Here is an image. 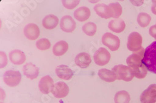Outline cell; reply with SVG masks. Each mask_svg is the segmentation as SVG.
<instances>
[{"label": "cell", "instance_id": "10", "mask_svg": "<svg viewBox=\"0 0 156 103\" xmlns=\"http://www.w3.org/2000/svg\"><path fill=\"white\" fill-rule=\"evenodd\" d=\"M55 84L53 78L49 75L44 76L41 78L39 82V88L40 91L45 95H48L51 92Z\"/></svg>", "mask_w": 156, "mask_h": 103}, {"label": "cell", "instance_id": "15", "mask_svg": "<svg viewBox=\"0 0 156 103\" xmlns=\"http://www.w3.org/2000/svg\"><path fill=\"white\" fill-rule=\"evenodd\" d=\"M94 9L96 14L102 18L109 19L112 18V12L109 6L105 4H98L94 6Z\"/></svg>", "mask_w": 156, "mask_h": 103}, {"label": "cell", "instance_id": "12", "mask_svg": "<svg viewBox=\"0 0 156 103\" xmlns=\"http://www.w3.org/2000/svg\"><path fill=\"white\" fill-rule=\"evenodd\" d=\"M60 28L65 32H73L76 28V23L70 16H63L60 21Z\"/></svg>", "mask_w": 156, "mask_h": 103}, {"label": "cell", "instance_id": "32", "mask_svg": "<svg viewBox=\"0 0 156 103\" xmlns=\"http://www.w3.org/2000/svg\"><path fill=\"white\" fill-rule=\"evenodd\" d=\"M155 40H156V37H155Z\"/></svg>", "mask_w": 156, "mask_h": 103}, {"label": "cell", "instance_id": "25", "mask_svg": "<svg viewBox=\"0 0 156 103\" xmlns=\"http://www.w3.org/2000/svg\"><path fill=\"white\" fill-rule=\"evenodd\" d=\"M83 32L88 36H93L97 31L96 24L94 22H89L83 26Z\"/></svg>", "mask_w": 156, "mask_h": 103}, {"label": "cell", "instance_id": "11", "mask_svg": "<svg viewBox=\"0 0 156 103\" xmlns=\"http://www.w3.org/2000/svg\"><path fill=\"white\" fill-rule=\"evenodd\" d=\"M40 31L39 27L35 24L30 23L27 24L24 27V36L27 37L28 39L34 41L40 36Z\"/></svg>", "mask_w": 156, "mask_h": 103}, {"label": "cell", "instance_id": "19", "mask_svg": "<svg viewBox=\"0 0 156 103\" xmlns=\"http://www.w3.org/2000/svg\"><path fill=\"white\" fill-rule=\"evenodd\" d=\"M109 29L116 33H121L126 28L125 22L121 19H115L111 20L108 25Z\"/></svg>", "mask_w": 156, "mask_h": 103}, {"label": "cell", "instance_id": "14", "mask_svg": "<svg viewBox=\"0 0 156 103\" xmlns=\"http://www.w3.org/2000/svg\"><path fill=\"white\" fill-rule=\"evenodd\" d=\"M56 73L60 79L64 80H69L73 76V70L67 65H59L56 68Z\"/></svg>", "mask_w": 156, "mask_h": 103}, {"label": "cell", "instance_id": "6", "mask_svg": "<svg viewBox=\"0 0 156 103\" xmlns=\"http://www.w3.org/2000/svg\"><path fill=\"white\" fill-rule=\"evenodd\" d=\"M102 42L111 51L118 50L121 44L119 38L110 32H107L103 35L102 37Z\"/></svg>", "mask_w": 156, "mask_h": 103}, {"label": "cell", "instance_id": "18", "mask_svg": "<svg viewBox=\"0 0 156 103\" xmlns=\"http://www.w3.org/2000/svg\"><path fill=\"white\" fill-rule=\"evenodd\" d=\"M74 16L78 21H86L90 16V11L89 8L86 6L79 8L74 11Z\"/></svg>", "mask_w": 156, "mask_h": 103}, {"label": "cell", "instance_id": "22", "mask_svg": "<svg viewBox=\"0 0 156 103\" xmlns=\"http://www.w3.org/2000/svg\"><path fill=\"white\" fill-rule=\"evenodd\" d=\"M98 75L102 80L108 83L114 82L117 80L114 73L112 71L106 68L99 70L98 71Z\"/></svg>", "mask_w": 156, "mask_h": 103}, {"label": "cell", "instance_id": "26", "mask_svg": "<svg viewBox=\"0 0 156 103\" xmlns=\"http://www.w3.org/2000/svg\"><path fill=\"white\" fill-rule=\"evenodd\" d=\"M109 6L110 7L112 12V18L118 19L122 12L121 5L119 3H114L110 4Z\"/></svg>", "mask_w": 156, "mask_h": 103}, {"label": "cell", "instance_id": "20", "mask_svg": "<svg viewBox=\"0 0 156 103\" xmlns=\"http://www.w3.org/2000/svg\"><path fill=\"white\" fill-rule=\"evenodd\" d=\"M43 27L48 30L53 29L58 25L59 23V19L56 16L49 15L46 16L43 20Z\"/></svg>", "mask_w": 156, "mask_h": 103}, {"label": "cell", "instance_id": "1", "mask_svg": "<svg viewBox=\"0 0 156 103\" xmlns=\"http://www.w3.org/2000/svg\"><path fill=\"white\" fill-rule=\"evenodd\" d=\"M145 49L142 48L136 52H134L127 59V64L134 71V76L137 78H144L147 74V70L142 60L144 56Z\"/></svg>", "mask_w": 156, "mask_h": 103}, {"label": "cell", "instance_id": "7", "mask_svg": "<svg viewBox=\"0 0 156 103\" xmlns=\"http://www.w3.org/2000/svg\"><path fill=\"white\" fill-rule=\"evenodd\" d=\"M111 54L109 51L104 47L99 48L94 55V60L96 65L105 66L108 64L111 59Z\"/></svg>", "mask_w": 156, "mask_h": 103}, {"label": "cell", "instance_id": "30", "mask_svg": "<svg viewBox=\"0 0 156 103\" xmlns=\"http://www.w3.org/2000/svg\"><path fill=\"white\" fill-rule=\"evenodd\" d=\"M149 34L152 37H154V38L156 37V25H152V26H151L150 28Z\"/></svg>", "mask_w": 156, "mask_h": 103}, {"label": "cell", "instance_id": "29", "mask_svg": "<svg viewBox=\"0 0 156 103\" xmlns=\"http://www.w3.org/2000/svg\"><path fill=\"white\" fill-rule=\"evenodd\" d=\"M0 56H1V66H0V68H2L7 65L8 59L7 56L3 51H1V52H0Z\"/></svg>", "mask_w": 156, "mask_h": 103}, {"label": "cell", "instance_id": "2", "mask_svg": "<svg viewBox=\"0 0 156 103\" xmlns=\"http://www.w3.org/2000/svg\"><path fill=\"white\" fill-rule=\"evenodd\" d=\"M142 62L148 71L156 74V41L146 48Z\"/></svg>", "mask_w": 156, "mask_h": 103}, {"label": "cell", "instance_id": "4", "mask_svg": "<svg viewBox=\"0 0 156 103\" xmlns=\"http://www.w3.org/2000/svg\"><path fill=\"white\" fill-rule=\"evenodd\" d=\"M142 37L139 33L134 32L129 34L127 43V47L129 50L133 52L138 51L142 48Z\"/></svg>", "mask_w": 156, "mask_h": 103}, {"label": "cell", "instance_id": "5", "mask_svg": "<svg viewBox=\"0 0 156 103\" xmlns=\"http://www.w3.org/2000/svg\"><path fill=\"white\" fill-rule=\"evenodd\" d=\"M22 79V76L19 71L8 70L6 71L3 76L5 83L11 87L18 86Z\"/></svg>", "mask_w": 156, "mask_h": 103}, {"label": "cell", "instance_id": "23", "mask_svg": "<svg viewBox=\"0 0 156 103\" xmlns=\"http://www.w3.org/2000/svg\"><path fill=\"white\" fill-rule=\"evenodd\" d=\"M131 101V96L126 91H120L116 93L114 96L115 103H129Z\"/></svg>", "mask_w": 156, "mask_h": 103}, {"label": "cell", "instance_id": "27", "mask_svg": "<svg viewBox=\"0 0 156 103\" xmlns=\"http://www.w3.org/2000/svg\"><path fill=\"white\" fill-rule=\"evenodd\" d=\"M36 46L40 50H47L51 47V42L48 38H43L36 42Z\"/></svg>", "mask_w": 156, "mask_h": 103}, {"label": "cell", "instance_id": "31", "mask_svg": "<svg viewBox=\"0 0 156 103\" xmlns=\"http://www.w3.org/2000/svg\"><path fill=\"white\" fill-rule=\"evenodd\" d=\"M151 10H152V13L156 15V1H152Z\"/></svg>", "mask_w": 156, "mask_h": 103}, {"label": "cell", "instance_id": "8", "mask_svg": "<svg viewBox=\"0 0 156 103\" xmlns=\"http://www.w3.org/2000/svg\"><path fill=\"white\" fill-rule=\"evenodd\" d=\"M141 103L156 102V85H150L147 89L141 94L140 97Z\"/></svg>", "mask_w": 156, "mask_h": 103}, {"label": "cell", "instance_id": "13", "mask_svg": "<svg viewBox=\"0 0 156 103\" xmlns=\"http://www.w3.org/2000/svg\"><path fill=\"white\" fill-rule=\"evenodd\" d=\"M74 61L77 66L81 68H86L91 63V57L89 54L82 52L76 55Z\"/></svg>", "mask_w": 156, "mask_h": 103}, {"label": "cell", "instance_id": "16", "mask_svg": "<svg viewBox=\"0 0 156 103\" xmlns=\"http://www.w3.org/2000/svg\"><path fill=\"white\" fill-rule=\"evenodd\" d=\"M9 60L12 63L16 65H20L26 60V55L23 51L20 50L11 51L9 55Z\"/></svg>", "mask_w": 156, "mask_h": 103}, {"label": "cell", "instance_id": "3", "mask_svg": "<svg viewBox=\"0 0 156 103\" xmlns=\"http://www.w3.org/2000/svg\"><path fill=\"white\" fill-rule=\"evenodd\" d=\"M112 71L116 76L117 80H123L126 82L131 81L135 76L133 70L129 67L124 65L114 66L112 69Z\"/></svg>", "mask_w": 156, "mask_h": 103}, {"label": "cell", "instance_id": "24", "mask_svg": "<svg viewBox=\"0 0 156 103\" xmlns=\"http://www.w3.org/2000/svg\"><path fill=\"white\" fill-rule=\"evenodd\" d=\"M151 21V17L146 12H140L137 16V22L142 28L148 26Z\"/></svg>", "mask_w": 156, "mask_h": 103}, {"label": "cell", "instance_id": "33", "mask_svg": "<svg viewBox=\"0 0 156 103\" xmlns=\"http://www.w3.org/2000/svg\"><path fill=\"white\" fill-rule=\"evenodd\" d=\"M1 103H2V102H1Z\"/></svg>", "mask_w": 156, "mask_h": 103}, {"label": "cell", "instance_id": "9", "mask_svg": "<svg viewBox=\"0 0 156 103\" xmlns=\"http://www.w3.org/2000/svg\"><path fill=\"white\" fill-rule=\"evenodd\" d=\"M69 92L68 85L63 81H59L55 84L51 93L56 98L61 99L66 97Z\"/></svg>", "mask_w": 156, "mask_h": 103}, {"label": "cell", "instance_id": "21", "mask_svg": "<svg viewBox=\"0 0 156 103\" xmlns=\"http://www.w3.org/2000/svg\"><path fill=\"white\" fill-rule=\"evenodd\" d=\"M68 48V44L66 41H59L53 46V52L55 56L61 57L67 52Z\"/></svg>", "mask_w": 156, "mask_h": 103}, {"label": "cell", "instance_id": "17", "mask_svg": "<svg viewBox=\"0 0 156 103\" xmlns=\"http://www.w3.org/2000/svg\"><path fill=\"white\" fill-rule=\"evenodd\" d=\"M23 73L28 78L34 80L39 75V68L34 64L28 63L23 67Z\"/></svg>", "mask_w": 156, "mask_h": 103}, {"label": "cell", "instance_id": "28", "mask_svg": "<svg viewBox=\"0 0 156 103\" xmlns=\"http://www.w3.org/2000/svg\"><path fill=\"white\" fill-rule=\"evenodd\" d=\"M63 6L68 9H73L80 3L78 0H63L62 2Z\"/></svg>", "mask_w": 156, "mask_h": 103}]
</instances>
